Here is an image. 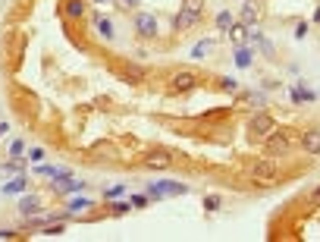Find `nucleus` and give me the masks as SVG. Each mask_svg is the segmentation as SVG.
Masks as SVG:
<instances>
[{
	"label": "nucleus",
	"mask_w": 320,
	"mask_h": 242,
	"mask_svg": "<svg viewBox=\"0 0 320 242\" xmlns=\"http://www.w3.org/2000/svg\"><path fill=\"white\" fill-rule=\"evenodd\" d=\"M220 195H207V198H204V207H207V211H220Z\"/></svg>",
	"instance_id": "4be33fe9"
},
{
	"label": "nucleus",
	"mask_w": 320,
	"mask_h": 242,
	"mask_svg": "<svg viewBox=\"0 0 320 242\" xmlns=\"http://www.w3.org/2000/svg\"><path fill=\"white\" fill-rule=\"evenodd\" d=\"M141 79H145V73H141V69H132V66L123 69V82H126V85H138Z\"/></svg>",
	"instance_id": "a211bd4d"
},
{
	"label": "nucleus",
	"mask_w": 320,
	"mask_h": 242,
	"mask_svg": "<svg viewBox=\"0 0 320 242\" xmlns=\"http://www.w3.org/2000/svg\"><path fill=\"white\" fill-rule=\"evenodd\" d=\"M201 22V13H192V10H179V13H176V19H173V29L176 32H185V29H195Z\"/></svg>",
	"instance_id": "423d86ee"
},
{
	"label": "nucleus",
	"mask_w": 320,
	"mask_h": 242,
	"mask_svg": "<svg viewBox=\"0 0 320 242\" xmlns=\"http://www.w3.org/2000/svg\"><path fill=\"white\" fill-rule=\"evenodd\" d=\"M38 211H41V198H38V195H26V198L19 201V214L32 217V214H38Z\"/></svg>",
	"instance_id": "f8f14e48"
},
{
	"label": "nucleus",
	"mask_w": 320,
	"mask_h": 242,
	"mask_svg": "<svg viewBox=\"0 0 320 242\" xmlns=\"http://www.w3.org/2000/svg\"><path fill=\"white\" fill-rule=\"evenodd\" d=\"M29 189V179L26 176H22V173H16V179L13 182H7V186H4V192L7 195H16V192H26Z\"/></svg>",
	"instance_id": "f3484780"
},
{
	"label": "nucleus",
	"mask_w": 320,
	"mask_h": 242,
	"mask_svg": "<svg viewBox=\"0 0 320 242\" xmlns=\"http://www.w3.org/2000/svg\"><path fill=\"white\" fill-rule=\"evenodd\" d=\"M311 201H314V204H320V186H317V189L311 192Z\"/></svg>",
	"instance_id": "72a5a7b5"
},
{
	"label": "nucleus",
	"mask_w": 320,
	"mask_h": 242,
	"mask_svg": "<svg viewBox=\"0 0 320 242\" xmlns=\"http://www.w3.org/2000/svg\"><path fill=\"white\" fill-rule=\"evenodd\" d=\"M273 129H276V123L270 120V113H254V117L248 120V132H251V138H267Z\"/></svg>",
	"instance_id": "39448f33"
},
{
	"label": "nucleus",
	"mask_w": 320,
	"mask_h": 242,
	"mask_svg": "<svg viewBox=\"0 0 320 242\" xmlns=\"http://www.w3.org/2000/svg\"><path fill=\"white\" fill-rule=\"evenodd\" d=\"M44 157H47V151H44V148H35V145L29 148V160H44Z\"/></svg>",
	"instance_id": "a878e982"
},
{
	"label": "nucleus",
	"mask_w": 320,
	"mask_h": 242,
	"mask_svg": "<svg viewBox=\"0 0 320 242\" xmlns=\"http://www.w3.org/2000/svg\"><path fill=\"white\" fill-rule=\"evenodd\" d=\"M213 48H217V44H213L210 38H204V41H198V44H195L192 57H195V60H207V54H213Z\"/></svg>",
	"instance_id": "2eb2a0df"
},
{
	"label": "nucleus",
	"mask_w": 320,
	"mask_h": 242,
	"mask_svg": "<svg viewBox=\"0 0 320 242\" xmlns=\"http://www.w3.org/2000/svg\"><path fill=\"white\" fill-rule=\"evenodd\" d=\"M88 207H94L91 198H69V201H66V211L73 214V217H76V214H85Z\"/></svg>",
	"instance_id": "ddd939ff"
},
{
	"label": "nucleus",
	"mask_w": 320,
	"mask_h": 242,
	"mask_svg": "<svg viewBox=\"0 0 320 242\" xmlns=\"http://www.w3.org/2000/svg\"><path fill=\"white\" fill-rule=\"evenodd\" d=\"M132 29H135L138 38H145V41H151V38L160 35V26H157V19H154L151 13H135L132 16Z\"/></svg>",
	"instance_id": "20e7f679"
},
{
	"label": "nucleus",
	"mask_w": 320,
	"mask_h": 242,
	"mask_svg": "<svg viewBox=\"0 0 320 242\" xmlns=\"http://www.w3.org/2000/svg\"><path fill=\"white\" fill-rule=\"evenodd\" d=\"M232 60H235V66H239V69H248V66H251V51H235V57H232Z\"/></svg>",
	"instance_id": "aec40b11"
},
{
	"label": "nucleus",
	"mask_w": 320,
	"mask_h": 242,
	"mask_svg": "<svg viewBox=\"0 0 320 242\" xmlns=\"http://www.w3.org/2000/svg\"><path fill=\"white\" fill-rule=\"evenodd\" d=\"M301 148L307 154H320V129H307L301 135Z\"/></svg>",
	"instance_id": "9d476101"
},
{
	"label": "nucleus",
	"mask_w": 320,
	"mask_h": 242,
	"mask_svg": "<svg viewBox=\"0 0 320 242\" xmlns=\"http://www.w3.org/2000/svg\"><path fill=\"white\" fill-rule=\"evenodd\" d=\"M63 16L66 19H82V16H85V0H66V4H63Z\"/></svg>",
	"instance_id": "9b49d317"
},
{
	"label": "nucleus",
	"mask_w": 320,
	"mask_h": 242,
	"mask_svg": "<svg viewBox=\"0 0 320 242\" xmlns=\"http://www.w3.org/2000/svg\"><path fill=\"white\" fill-rule=\"evenodd\" d=\"M257 19H260V4H257V0H245V4H242V19H239V22H245V26L251 29Z\"/></svg>",
	"instance_id": "1a4fd4ad"
},
{
	"label": "nucleus",
	"mask_w": 320,
	"mask_h": 242,
	"mask_svg": "<svg viewBox=\"0 0 320 242\" xmlns=\"http://www.w3.org/2000/svg\"><path fill=\"white\" fill-rule=\"evenodd\" d=\"M260 145H264L267 154H286L292 148V132L289 129H273L267 138H260Z\"/></svg>",
	"instance_id": "7ed1b4c3"
},
{
	"label": "nucleus",
	"mask_w": 320,
	"mask_h": 242,
	"mask_svg": "<svg viewBox=\"0 0 320 242\" xmlns=\"http://www.w3.org/2000/svg\"><path fill=\"white\" fill-rule=\"evenodd\" d=\"M151 201V195H132V198H129V204H132V207H145Z\"/></svg>",
	"instance_id": "393cba45"
},
{
	"label": "nucleus",
	"mask_w": 320,
	"mask_h": 242,
	"mask_svg": "<svg viewBox=\"0 0 320 242\" xmlns=\"http://www.w3.org/2000/svg\"><path fill=\"white\" fill-rule=\"evenodd\" d=\"M182 7H185V10H192V13H204V0H185Z\"/></svg>",
	"instance_id": "5701e85b"
},
{
	"label": "nucleus",
	"mask_w": 320,
	"mask_h": 242,
	"mask_svg": "<svg viewBox=\"0 0 320 242\" xmlns=\"http://www.w3.org/2000/svg\"><path fill=\"white\" fill-rule=\"evenodd\" d=\"M173 164V157H167V154H151V157H145V167H151V170H167Z\"/></svg>",
	"instance_id": "4468645a"
},
{
	"label": "nucleus",
	"mask_w": 320,
	"mask_h": 242,
	"mask_svg": "<svg viewBox=\"0 0 320 242\" xmlns=\"http://www.w3.org/2000/svg\"><path fill=\"white\" fill-rule=\"evenodd\" d=\"M120 4H123L126 10H132V7H138V4H141V0H120Z\"/></svg>",
	"instance_id": "2f4dec72"
},
{
	"label": "nucleus",
	"mask_w": 320,
	"mask_h": 242,
	"mask_svg": "<svg viewBox=\"0 0 320 242\" xmlns=\"http://www.w3.org/2000/svg\"><path fill=\"white\" fill-rule=\"evenodd\" d=\"M220 88H226V91H239V82H235V79H220Z\"/></svg>",
	"instance_id": "bb28decb"
},
{
	"label": "nucleus",
	"mask_w": 320,
	"mask_h": 242,
	"mask_svg": "<svg viewBox=\"0 0 320 242\" xmlns=\"http://www.w3.org/2000/svg\"><path fill=\"white\" fill-rule=\"evenodd\" d=\"M229 26H232V16L226 13V10H223V13L217 16V29H229Z\"/></svg>",
	"instance_id": "b1692460"
},
{
	"label": "nucleus",
	"mask_w": 320,
	"mask_h": 242,
	"mask_svg": "<svg viewBox=\"0 0 320 242\" xmlns=\"http://www.w3.org/2000/svg\"><path fill=\"white\" fill-rule=\"evenodd\" d=\"M148 195L151 198H176V195H188V186L176 179H157V182H148Z\"/></svg>",
	"instance_id": "f257e3e1"
},
{
	"label": "nucleus",
	"mask_w": 320,
	"mask_h": 242,
	"mask_svg": "<svg viewBox=\"0 0 320 242\" xmlns=\"http://www.w3.org/2000/svg\"><path fill=\"white\" fill-rule=\"evenodd\" d=\"M85 186H88V182H79V179H73V176H63V182L57 179L51 189H54L57 195H73V192H85Z\"/></svg>",
	"instance_id": "0eeeda50"
},
{
	"label": "nucleus",
	"mask_w": 320,
	"mask_h": 242,
	"mask_svg": "<svg viewBox=\"0 0 320 242\" xmlns=\"http://www.w3.org/2000/svg\"><path fill=\"white\" fill-rule=\"evenodd\" d=\"M4 132H10V126H7V123H0V135H4Z\"/></svg>",
	"instance_id": "f704fd0d"
},
{
	"label": "nucleus",
	"mask_w": 320,
	"mask_h": 242,
	"mask_svg": "<svg viewBox=\"0 0 320 242\" xmlns=\"http://www.w3.org/2000/svg\"><path fill=\"white\" fill-rule=\"evenodd\" d=\"M16 233H13V229H0V239H13Z\"/></svg>",
	"instance_id": "473e14b6"
},
{
	"label": "nucleus",
	"mask_w": 320,
	"mask_h": 242,
	"mask_svg": "<svg viewBox=\"0 0 320 242\" xmlns=\"http://www.w3.org/2000/svg\"><path fill=\"white\" fill-rule=\"evenodd\" d=\"M94 26H98V35H101V38H113V35H116L113 22L104 19V16H94Z\"/></svg>",
	"instance_id": "dca6fc26"
},
{
	"label": "nucleus",
	"mask_w": 320,
	"mask_h": 242,
	"mask_svg": "<svg viewBox=\"0 0 320 242\" xmlns=\"http://www.w3.org/2000/svg\"><path fill=\"white\" fill-rule=\"evenodd\" d=\"M104 195H107V201H110V198H120V195H123V186H113V189H107Z\"/></svg>",
	"instance_id": "c85d7f7f"
},
{
	"label": "nucleus",
	"mask_w": 320,
	"mask_h": 242,
	"mask_svg": "<svg viewBox=\"0 0 320 242\" xmlns=\"http://www.w3.org/2000/svg\"><path fill=\"white\" fill-rule=\"evenodd\" d=\"M110 207H113V214H126L132 204H129V201H116V204H110Z\"/></svg>",
	"instance_id": "cd10ccee"
},
{
	"label": "nucleus",
	"mask_w": 320,
	"mask_h": 242,
	"mask_svg": "<svg viewBox=\"0 0 320 242\" xmlns=\"http://www.w3.org/2000/svg\"><path fill=\"white\" fill-rule=\"evenodd\" d=\"M295 35H298V38H304V35H307V22H298V26H295Z\"/></svg>",
	"instance_id": "7c9ffc66"
},
{
	"label": "nucleus",
	"mask_w": 320,
	"mask_h": 242,
	"mask_svg": "<svg viewBox=\"0 0 320 242\" xmlns=\"http://www.w3.org/2000/svg\"><path fill=\"white\" fill-rule=\"evenodd\" d=\"M192 85H195V73H188V69H179V73L173 76L170 91H173V95H179V91H188Z\"/></svg>",
	"instance_id": "6e6552de"
},
{
	"label": "nucleus",
	"mask_w": 320,
	"mask_h": 242,
	"mask_svg": "<svg viewBox=\"0 0 320 242\" xmlns=\"http://www.w3.org/2000/svg\"><path fill=\"white\" fill-rule=\"evenodd\" d=\"M0 170H4V173H22V170H26V164H22V160H7Z\"/></svg>",
	"instance_id": "412c9836"
},
{
	"label": "nucleus",
	"mask_w": 320,
	"mask_h": 242,
	"mask_svg": "<svg viewBox=\"0 0 320 242\" xmlns=\"http://www.w3.org/2000/svg\"><path fill=\"white\" fill-rule=\"evenodd\" d=\"M245 29H248L245 22H232V26L226 29V35H229V41H242V38H245Z\"/></svg>",
	"instance_id": "6ab92c4d"
},
{
	"label": "nucleus",
	"mask_w": 320,
	"mask_h": 242,
	"mask_svg": "<svg viewBox=\"0 0 320 242\" xmlns=\"http://www.w3.org/2000/svg\"><path fill=\"white\" fill-rule=\"evenodd\" d=\"M22 151H26V148H22V142H13V145H10V154H13V157H19Z\"/></svg>",
	"instance_id": "c756f323"
},
{
	"label": "nucleus",
	"mask_w": 320,
	"mask_h": 242,
	"mask_svg": "<svg viewBox=\"0 0 320 242\" xmlns=\"http://www.w3.org/2000/svg\"><path fill=\"white\" fill-rule=\"evenodd\" d=\"M251 176L260 182V186H276V182H282V170L273 164V160H257V164L251 167Z\"/></svg>",
	"instance_id": "f03ea898"
}]
</instances>
